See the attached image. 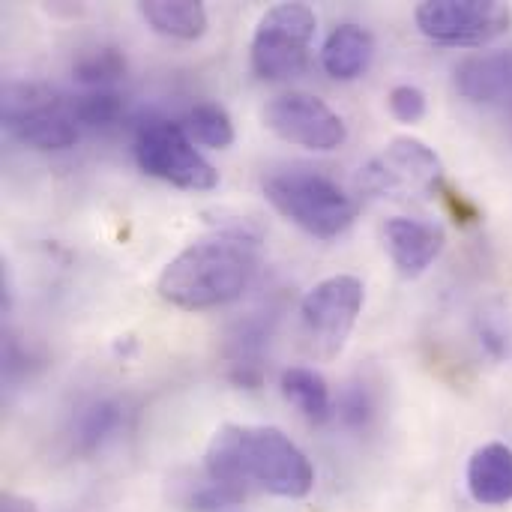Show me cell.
Masks as SVG:
<instances>
[{"mask_svg": "<svg viewBox=\"0 0 512 512\" xmlns=\"http://www.w3.org/2000/svg\"><path fill=\"white\" fill-rule=\"evenodd\" d=\"M438 195L444 198V204L450 207V213H453L456 219H462V222H477V219H480V213H477V207H474L471 201H465L462 195H456V192H450L447 186H441V189H438Z\"/></svg>", "mask_w": 512, "mask_h": 512, "instance_id": "obj_23", "label": "cell"}, {"mask_svg": "<svg viewBox=\"0 0 512 512\" xmlns=\"http://www.w3.org/2000/svg\"><path fill=\"white\" fill-rule=\"evenodd\" d=\"M384 243L390 249L393 264L399 267L402 276L417 279L423 276L435 258L444 252V231L432 222L423 219H408V216H396L384 225Z\"/></svg>", "mask_w": 512, "mask_h": 512, "instance_id": "obj_11", "label": "cell"}, {"mask_svg": "<svg viewBox=\"0 0 512 512\" xmlns=\"http://www.w3.org/2000/svg\"><path fill=\"white\" fill-rule=\"evenodd\" d=\"M186 132L195 144L210 150H225L234 144V123L216 102H198L186 117Z\"/></svg>", "mask_w": 512, "mask_h": 512, "instance_id": "obj_18", "label": "cell"}, {"mask_svg": "<svg viewBox=\"0 0 512 512\" xmlns=\"http://www.w3.org/2000/svg\"><path fill=\"white\" fill-rule=\"evenodd\" d=\"M264 123L270 132H276L282 141L309 147V150H339L348 138L345 120L318 96L312 93H282L267 102Z\"/></svg>", "mask_w": 512, "mask_h": 512, "instance_id": "obj_10", "label": "cell"}, {"mask_svg": "<svg viewBox=\"0 0 512 512\" xmlns=\"http://www.w3.org/2000/svg\"><path fill=\"white\" fill-rule=\"evenodd\" d=\"M456 90L477 105L512 99V48L465 57L456 66Z\"/></svg>", "mask_w": 512, "mask_h": 512, "instance_id": "obj_12", "label": "cell"}, {"mask_svg": "<svg viewBox=\"0 0 512 512\" xmlns=\"http://www.w3.org/2000/svg\"><path fill=\"white\" fill-rule=\"evenodd\" d=\"M468 492L483 507L512 504V447L483 444L468 462Z\"/></svg>", "mask_w": 512, "mask_h": 512, "instance_id": "obj_13", "label": "cell"}, {"mask_svg": "<svg viewBox=\"0 0 512 512\" xmlns=\"http://www.w3.org/2000/svg\"><path fill=\"white\" fill-rule=\"evenodd\" d=\"M360 192L372 198H414L438 195L444 186V165L438 153L420 138H393L357 180Z\"/></svg>", "mask_w": 512, "mask_h": 512, "instance_id": "obj_8", "label": "cell"}, {"mask_svg": "<svg viewBox=\"0 0 512 512\" xmlns=\"http://www.w3.org/2000/svg\"><path fill=\"white\" fill-rule=\"evenodd\" d=\"M318 18L306 3H279L267 9L252 36V69L267 81L294 78L309 60Z\"/></svg>", "mask_w": 512, "mask_h": 512, "instance_id": "obj_6", "label": "cell"}, {"mask_svg": "<svg viewBox=\"0 0 512 512\" xmlns=\"http://www.w3.org/2000/svg\"><path fill=\"white\" fill-rule=\"evenodd\" d=\"M282 393L312 423H324L330 417V411H333L327 381L315 369H306V366L285 369L282 372Z\"/></svg>", "mask_w": 512, "mask_h": 512, "instance_id": "obj_16", "label": "cell"}, {"mask_svg": "<svg viewBox=\"0 0 512 512\" xmlns=\"http://www.w3.org/2000/svg\"><path fill=\"white\" fill-rule=\"evenodd\" d=\"M213 483L246 492L258 486L279 498H306L315 468L306 453L273 426H222L204 456Z\"/></svg>", "mask_w": 512, "mask_h": 512, "instance_id": "obj_1", "label": "cell"}, {"mask_svg": "<svg viewBox=\"0 0 512 512\" xmlns=\"http://www.w3.org/2000/svg\"><path fill=\"white\" fill-rule=\"evenodd\" d=\"M0 512H36V507L27 501V498H18V495H3L0 498Z\"/></svg>", "mask_w": 512, "mask_h": 512, "instance_id": "obj_24", "label": "cell"}, {"mask_svg": "<svg viewBox=\"0 0 512 512\" xmlns=\"http://www.w3.org/2000/svg\"><path fill=\"white\" fill-rule=\"evenodd\" d=\"M258 246L246 234H219L183 249L159 276V297L201 312L237 300L258 273Z\"/></svg>", "mask_w": 512, "mask_h": 512, "instance_id": "obj_2", "label": "cell"}, {"mask_svg": "<svg viewBox=\"0 0 512 512\" xmlns=\"http://www.w3.org/2000/svg\"><path fill=\"white\" fill-rule=\"evenodd\" d=\"M363 303L366 288L357 276H330L318 282L300 303L306 348L321 360H333L345 348Z\"/></svg>", "mask_w": 512, "mask_h": 512, "instance_id": "obj_7", "label": "cell"}, {"mask_svg": "<svg viewBox=\"0 0 512 512\" xmlns=\"http://www.w3.org/2000/svg\"><path fill=\"white\" fill-rule=\"evenodd\" d=\"M264 195L288 222L321 240L345 234L357 219L354 198L336 180L309 168L270 174L264 180Z\"/></svg>", "mask_w": 512, "mask_h": 512, "instance_id": "obj_3", "label": "cell"}, {"mask_svg": "<svg viewBox=\"0 0 512 512\" xmlns=\"http://www.w3.org/2000/svg\"><path fill=\"white\" fill-rule=\"evenodd\" d=\"M123 423V408L114 399H96L87 408H81V414L75 417L72 426V450L81 456L96 453Z\"/></svg>", "mask_w": 512, "mask_h": 512, "instance_id": "obj_17", "label": "cell"}, {"mask_svg": "<svg viewBox=\"0 0 512 512\" xmlns=\"http://www.w3.org/2000/svg\"><path fill=\"white\" fill-rule=\"evenodd\" d=\"M135 162L144 174L177 189L207 192L219 183V171L195 150L189 132L174 120H150L135 135Z\"/></svg>", "mask_w": 512, "mask_h": 512, "instance_id": "obj_5", "label": "cell"}, {"mask_svg": "<svg viewBox=\"0 0 512 512\" xmlns=\"http://www.w3.org/2000/svg\"><path fill=\"white\" fill-rule=\"evenodd\" d=\"M69 108H72V117H75L78 129H81V126H87V129H102V126H111V123L120 117L123 99H120L114 90H90V93L72 99Z\"/></svg>", "mask_w": 512, "mask_h": 512, "instance_id": "obj_20", "label": "cell"}, {"mask_svg": "<svg viewBox=\"0 0 512 512\" xmlns=\"http://www.w3.org/2000/svg\"><path fill=\"white\" fill-rule=\"evenodd\" d=\"M138 12L156 33L171 39L192 42L207 30V9L195 0H147Z\"/></svg>", "mask_w": 512, "mask_h": 512, "instance_id": "obj_15", "label": "cell"}, {"mask_svg": "<svg viewBox=\"0 0 512 512\" xmlns=\"http://www.w3.org/2000/svg\"><path fill=\"white\" fill-rule=\"evenodd\" d=\"M375 57V39L360 24H339L324 48H321V66L336 81H354L360 78Z\"/></svg>", "mask_w": 512, "mask_h": 512, "instance_id": "obj_14", "label": "cell"}, {"mask_svg": "<svg viewBox=\"0 0 512 512\" xmlns=\"http://www.w3.org/2000/svg\"><path fill=\"white\" fill-rule=\"evenodd\" d=\"M6 132L33 150H66L78 141L69 102L36 81H9L0 93Z\"/></svg>", "mask_w": 512, "mask_h": 512, "instance_id": "obj_4", "label": "cell"}, {"mask_svg": "<svg viewBox=\"0 0 512 512\" xmlns=\"http://www.w3.org/2000/svg\"><path fill=\"white\" fill-rule=\"evenodd\" d=\"M123 75H126V54L114 45L93 48L81 54L72 66V78L93 90H108V84L120 81Z\"/></svg>", "mask_w": 512, "mask_h": 512, "instance_id": "obj_19", "label": "cell"}, {"mask_svg": "<svg viewBox=\"0 0 512 512\" xmlns=\"http://www.w3.org/2000/svg\"><path fill=\"white\" fill-rule=\"evenodd\" d=\"M387 102H390L393 117L402 120V123H417V120L426 117V93L420 87H414V84L393 87L390 96H387Z\"/></svg>", "mask_w": 512, "mask_h": 512, "instance_id": "obj_22", "label": "cell"}, {"mask_svg": "<svg viewBox=\"0 0 512 512\" xmlns=\"http://www.w3.org/2000/svg\"><path fill=\"white\" fill-rule=\"evenodd\" d=\"M414 18L441 45H483L510 30L512 9L504 0H426Z\"/></svg>", "mask_w": 512, "mask_h": 512, "instance_id": "obj_9", "label": "cell"}, {"mask_svg": "<svg viewBox=\"0 0 512 512\" xmlns=\"http://www.w3.org/2000/svg\"><path fill=\"white\" fill-rule=\"evenodd\" d=\"M372 411H375V402H372V396H369V390L363 384L348 387L342 393V399H339V420L348 429H363L372 420Z\"/></svg>", "mask_w": 512, "mask_h": 512, "instance_id": "obj_21", "label": "cell"}]
</instances>
